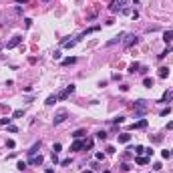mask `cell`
Here are the masks:
<instances>
[{"label": "cell", "mask_w": 173, "mask_h": 173, "mask_svg": "<svg viewBox=\"0 0 173 173\" xmlns=\"http://www.w3.org/2000/svg\"><path fill=\"white\" fill-rule=\"evenodd\" d=\"M149 139L153 141V143H161V141H163V137H161V135H153V137L149 135Z\"/></svg>", "instance_id": "obj_24"}, {"label": "cell", "mask_w": 173, "mask_h": 173, "mask_svg": "<svg viewBox=\"0 0 173 173\" xmlns=\"http://www.w3.org/2000/svg\"><path fill=\"white\" fill-rule=\"evenodd\" d=\"M107 153H109V155H113V153H115V147H113V145H109V147H107Z\"/></svg>", "instance_id": "obj_35"}, {"label": "cell", "mask_w": 173, "mask_h": 173, "mask_svg": "<svg viewBox=\"0 0 173 173\" xmlns=\"http://www.w3.org/2000/svg\"><path fill=\"white\" fill-rule=\"evenodd\" d=\"M123 38H125V32H121V34H117L115 38H111V40L107 42V46H113V44H117V42H121Z\"/></svg>", "instance_id": "obj_9"}, {"label": "cell", "mask_w": 173, "mask_h": 173, "mask_svg": "<svg viewBox=\"0 0 173 173\" xmlns=\"http://www.w3.org/2000/svg\"><path fill=\"white\" fill-rule=\"evenodd\" d=\"M12 117H14V119H20V117H24V109H18V111H14V113H12Z\"/></svg>", "instance_id": "obj_22"}, {"label": "cell", "mask_w": 173, "mask_h": 173, "mask_svg": "<svg viewBox=\"0 0 173 173\" xmlns=\"http://www.w3.org/2000/svg\"><path fill=\"white\" fill-rule=\"evenodd\" d=\"M157 75H159V79H167V76H169V68H167V67H161Z\"/></svg>", "instance_id": "obj_12"}, {"label": "cell", "mask_w": 173, "mask_h": 173, "mask_svg": "<svg viewBox=\"0 0 173 173\" xmlns=\"http://www.w3.org/2000/svg\"><path fill=\"white\" fill-rule=\"evenodd\" d=\"M145 153H147L149 157H153V153H155V151H153V149H151V147H149V149H145Z\"/></svg>", "instance_id": "obj_39"}, {"label": "cell", "mask_w": 173, "mask_h": 173, "mask_svg": "<svg viewBox=\"0 0 173 173\" xmlns=\"http://www.w3.org/2000/svg\"><path fill=\"white\" fill-rule=\"evenodd\" d=\"M20 42H22V36H12V38L6 42V48H14V46H18Z\"/></svg>", "instance_id": "obj_6"}, {"label": "cell", "mask_w": 173, "mask_h": 173, "mask_svg": "<svg viewBox=\"0 0 173 173\" xmlns=\"http://www.w3.org/2000/svg\"><path fill=\"white\" fill-rule=\"evenodd\" d=\"M6 147H8V149H14V141H12V139H8V141H6Z\"/></svg>", "instance_id": "obj_32"}, {"label": "cell", "mask_w": 173, "mask_h": 173, "mask_svg": "<svg viewBox=\"0 0 173 173\" xmlns=\"http://www.w3.org/2000/svg\"><path fill=\"white\" fill-rule=\"evenodd\" d=\"M167 129H169V131H173V121H169V123H167Z\"/></svg>", "instance_id": "obj_41"}, {"label": "cell", "mask_w": 173, "mask_h": 173, "mask_svg": "<svg viewBox=\"0 0 173 173\" xmlns=\"http://www.w3.org/2000/svg\"><path fill=\"white\" fill-rule=\"evenodd\" d=\"M123 121H125V117H115L113 123H115V125H119V123H123Z\"/></svg>", "instance_id": "obj_31"}, {"label": "cell", "mask_w": 173, "mask_h": 173, "mask_svg": "<svg viewBox=\"0 0 173 173\" xmlns=\"http://www.w3.org/2000/svg\"><path fill=\"white\" fill-rule=\"evenodd\" d=\"M56 101H59V95H50V97L46 99V105H48V107H53Z\"/></svg>", "instance_id": "obj_17"}, {"label": "cell", "mask_w": 173, "mask_h": 173, "mask_svg": "<svg viewBox=\"0 0 173 173\" xmlns=\"http://www.w3.org/2000/svg\"><path fill=\"white\" fill-rule=\"evenodd\" d=\"M42 2H48V0H42Z\"/></svg>", "instance_id": "obj_44"}, {"label": "cell", "mask_w": 173, "mask_h": 173, "mask_svg": "<svg viewBox=\"0 0 173 173\" xmlns=\"http://www.w3.org/2000/svg\"><path fill=\"white\" fill-rule=\"evenodd\" d=\"M10 121H12V119H8V117H2V119H0V125H2V127H8V125H10Z\"/></svg>", "instance_id": "obj_25"}, {"label": "cell", "mask_w": 173, "mask_h": 173, "mask_svg": "<svg viewBox=\"0 0 173 173\" xmlns=\"http://www.w3.org/2000/svg\"><path fill=\"white\" fill-rule=\"evenodd\" d=\"M81 149H83V141H79V139H76L75 143L71 145V151H81Z\"/></svg>", "instance_id": "obj_14"}, {"label": "cell", "mask_w": 173, "mask_h": 173, "mask_svg": "<svg viewBox=\"0 0 173 173\" xmlns=\"http://www.w3.org/2000/svg\"><path fill=\"white\" fill-rule=\"evenodd\" d=\"M60 165H62V167H67V165H71V159H62V161H60Z\"/></svg>", "instance_id": "obj_33"}, {"label": "cell", "mask_w": 173, "mask_h": 173, "mask_svg": "<svg viewBox=\"0 0 173 173\" xmlns=\"http://www.w3.org/2000/svg\"><path fill=\"white\" fill-rule=\"evenodd\" d=\"M133 109H135V115H145L147 109H149V105H147V101H137L135 105H133Z\"/></svg>", "instance_id": "obj_4"}, {"label": "cell", "mask_w": 173, "mask_h": 173, "mask_svg": "<svg viewBox=\"0 0 173 173\" xmlns=\"http://www.w3.org/2000/svg\"><path fill=\"white\" fill-rule=\"evenodd\" d=\"M93 147V139H85L83 141V149H91Z\"/></svg>", "instance_id": "obj_23"}, {"label": "cell", "mask_w": 173, "mask_h": 173, "mask_svg": "<svg viewBox=\"0 0 173 173\" xmlns=\"http://www.w3.org/2000/svg\"><path fill=\"white\" fill-rule=\"evenodd\" d=\"M44 173H54V169H53V167H48V169H46Z\"/></svg>", "instance_id": "obj_42"}, {"label": "cell", "mask_w": 173, "mask_h": 173, "mask_svg": "<svg viewBox=\"0 0 173 173\" xmlns=\"http://www.w3.org/2000/svg\"><path fill=\"white\" fill-rule=\"evenodd\" d=\"M53 56H54L56 60H59V59H60V50H54V53H53Z\"/></svg>", "instance_id": "obj_40"}, {"label": "cell", "mask_w": 173, "mask_h": 173, "mask_svg": "<svg viewBox=\"0 0 173 173\" xmlns=\"http://www.w3.org/2000/svg\"><path fill=\"white\" fill-rule=\"evenodd\" d=\"M16 2H20V0H16Z\"/></svg>", "instance_id": "obj_46"}, {"label": "cell", "mask_w": 173, "mask_h": 173, "mask_svg": "<svg viewBox=\"0 0 173 173\" xmlns=\"http://www.w3.org/2000/svg\"><path fill=\"white\" fill-rule=\"evenodd\" d=\"M81 173H93V171H91V169H85V171H81Z\"/></svg>", "instance_id": "obj_43"}, {"label": "cell", "mask_w": 173, "mask_h": 173, "mask_svg": "<svg viewBox=\"0 0 173 173\" xmlns=\"http://www.w3.org/2000/svg\"><path fill=\"white\" fill-rule=\"evenodd\" d=\"M97 139H99V141H107V133H105V131H99Z\"/></svg>", "instance_id": "obj_26"}, {"label": "cell", "mask_w": 173, "mask_h": 173, "mask_svg": "<svg viewBox=\"0 0 173 173\" xmlns=\"http://www.w3.org/2000/svg\"><path fill=\"white\" fill-rule=\"evenodd\" d=\"M24 26H26V28H30V26H32V20H30V18H26V20H24Z\"/></svg>", "instance_id": "obj_36"}, {"label": "cell", "mask_w": 173, "mask_h": 173, "mask_svg": "<svg viewBox=\"0 0 173 173\" xmlns=\"http://www.w3.org/2000/svg\"><path fill=\"white\" fill-rule=\"evenodd\" d=\"M169 113H171V109L167 107V109H163V111H161V117H165V115H169Z\"/></svg>", "instance_id": "obj_34"}, {"label": "cell", "mask_w": 173, "mask_h": 173, "mask_svg": "<svg viewBox=\"0 0 173 173\" xmlns=\"http://www.w3.org/2000/svg\"><path fill=\"white\" fill-rule=\"evenodd\" d=\"M26 165H28L26 161H18V163H16V169H20V171H22V169H26Z\"/></svg>", "instance_id": "obj_27"}, {"label": "cell", "mask_w": 173, "mask_h": 173, "mask_svg": "<svg viewBox=\"0 0 173 173\" xmlns=\"http://www.w3.org/2000/svg\"><path fill=\"white\" fill-rule=\"evenodd\" d=\"M139 68H141V65H139V62H133V65H129V73H133V75H135Z\"/></svg>", "instance_id": "obj_18"}, {"label": "cell", "mask_w": 173, "mask_h": 173, "mask_svg": "<svg viewBox=\"0 0 173 173\" xmlns=\"http://www.w3.org/2000/svg\"><path fill=\"white\" fill-rule=\"evenodd\" d=\"M95 157H97V161H103V159H105V155H103V153H97Z\"/></svg>", "instance_id": "obj_38"}, {"label": "cell", "mask_w": 173, "mask_h": 173, "mask_svg": "<svg viewBox=\"0 0 173 173\" xmlns=\"http://www.w3.org/2000/svg\"><path fill=\"white\" fill-rule=\"evenodd\" d=\"M60 149H62V147H60V143H54V145H53V153H59Z\"/></svg>", "instance_id": "obj_30"}, {"label": "cell", "mask_w": 173, "mask_h": 173, "mask_svg": "<svg viewBox=\"0 0 173 173\" xmlns=\"http://www.w3.org/2000/svg\"><path fill=\"white\" fill-rule=\"evenodd\" d=\"M125 6H127V0H113V2H111V6H109V10L115 14V12H123Z\"/></svg>", "instance_id": "obj_1"}, {"label": "cell", "mask_w": 173, "mask_h": 173, "mask_svg": "<svg viewBox=\"0 0 173 173\" xmlns=\"http://www.w3.org/2000/svg\"><path fill=\"white\" fill-rule=\"evenodd\" d=\"M76 62V56H68V59L62 60V65H75Z\"/></svg>", "instance_id": "obj_21"}, {"label": "cell", "mask_w": 173, "mask_h": 173, "mask_svg": "<svg viewBox=\"0 0 173 173\" xmlns=\"http://www.w3.org/2000/svg\"><path fill=\"white\" fill-rule=\"evenodd\" d=\"M171 101H173V89L171 91H165L163 97H161V103H171Z\"/></svg>", "instance_id": "obj_7"}, {"label": "cell", "mask_w": 173, "mask_h": 173, "mask_svg": "<svg viewBox=\"0 0 173 173\" xmlns=\"http://www.w3.org/2000/svg\"><path fill=\"white\" fill-rule=\"evenodd\" d=\"M137 165H147V163H149V157H141V155H137Z\"/></svg>", "instance_id": "obj_16"}, {"label": "cell", "mask_w": 173, "mask_h": 173, "mask_svg": "<svg viewBox=\"0 0 173 173\" xmlns=\"http://www.w3.org/2000/svg\"><path fill=\"white\" fill-rule=\"evenodd\" d=\"M42 161H44V159H42V155H34V157L28 159L30 165H42Z\"/></svg>", "instance_id": "obj_8"}, {"label": "cell", "mask_w": 173, "mask_h": 173, "mask_svg": "<svg viewBox=\"0 0 173 173\" xmlns=\"http://www.w3.org/2000/svg\"><path fill=\"white\" fill-rule=\"evenodd\" d=\"M145 127H147V119H141V121H137V123L131 125V129H145Z\"/></svg>", "instance_id": "obj_10"}, {"label": "cell", "mask_w": 173, "mask_h": 173, "mask_svg": "<svg viewBox=\"0 0 173 173\" xmlns=\"http://www.w3.org/2000/svg\"><path fill=\"white\" fill-rule=\"evenodd\" d=\"M75 89H76L75 85H68L65 91H60V93H59V101H65V99H68L73 93H75Z\"/></svg>", "instance_id": "obj_5"}, {"label": "cell", "mask_w": 173, "mask_h": 173, "mask_svg": "<svg viewBox=\"0 0 173 173\" xmlns=\"http://www.w3.org/2000/svg\"><path fill=\"white\" fill-rule=\"evenodd\" d=\"M67 119H68V111H67V109H60V111H56V113H54L53 123H54V125H60V123H65Z\"/></svg>", "instance_id": "obj_2"}, {"label": "cell", "mask_w": 173, "mask_h": 173, "mask_svg": "<svg viewBox=\"0 0 173 173\" xmlns=\"http://www.w3.org/2000/svg\"><path fill=\"white\" fill-rule=\"evenodd\" d=\"M139 42V36L137 34H125V38H123V46L125 48H131L133 44H137Z\"/></svg>", "instance_id": "obj_3"}, {"label": "cell", "mask_w": 173, "mask_h": 173, "mask_svg": "<svg viewBox=\"0 0 173 173\" xmlns=\"http://www.w3.org/2000/svg\"><path fill=\"white\" fill-rule=\"evenodd\" d=\"M163 40H165V44H169L173 40V32L171 30H167V32H163Z\"/></svg>", "instance_id": "obj_15"}, {"label": "cell", "mask_w": 173, "mask_h": 173, "mask_svg": "<svg viewBox=\"0 0 173 173\" xmlns=\"http://www.w3.org/2000/svg\"><path fill=\"white\" fill-rule=\"evenodd\" d=\"M145 153V149L141 147V145H135V155H143Z\"/></svg>", "instance_id": "obj_28"}, {"label": "cell", "mask_w": 173, "mask_h": 173, "mask_svg": "<svg viewBox=\"0 0 173 173\" xmlns=\"http://www.w3.org/2000/svg\"><path fill=\"white\" fill-rule=\"evenodd\" d=\"M83 135H87V131H85V129H79V131H75V133H73V137H75V139H81Z\"/></svg>", "instance_id": "obj_20"}, {"label": "cell", "mask_w": 173, "mask_h": 173, "mask_svg": "<svg viewBox=\"0 0 173 173\" xmlns=\"http://www.w3.org/2000/svg\"><path fill=\"white\" fill-rule=\"evenodd\" d=\"M143 85H145V87H149V89H151V87L155 85V81H153L151 76H145V79H143Z\"/></svg>", "instance_id": "obj_19"}, {"label": "cell", "mask_w": 173, "mask_h": 173, "mask_svg": "<svg viewBox=\"0 0 173 173\" xmlns=\"http://www.w3.org/2000/svg\"><path fill=\"white\" fill-rule=\"evenodd\" d=\"M161 157H163V159H169V157H171V151H169V149L161 151Z\"/></svg>", "instance_id": "obj_29"}, {"label": "cell", "mask_w": 173, "mask_h": 173, "mask_svg": "<svg viewBox=\"0 0 173 173\" xmlns=\"http://www.w3.org/2000/svg\"><path fill=\"white\" fill-rule=\"evenodd\" d=\"M0 50H2V44H0Z\"/></svg>", "instance_id": "obj_45"}, {"label": "cell", "mask_w": 173, "mask_h": 173, "mask_svg": "<svg viewBox=\"0 0 173 173\" xmlns=\"http://www.w3.org/2000/svg\"><path fill=\"white\" fill-rule=\"evenodd\" d=\"M8 131H10V133H16V131H18V129H16L14 125H8Z\"/></svg>", "instance_id": "obj_37"}, {"label": "cell", "mask_w": 173, "mask_h": 173, "mask_svg": "<svg viewBox=\"0 0 173 173\" xmlns=\"http://www.w3.org/2000/svg\"><path fill=\"white\" fill-rule=\"evenodd\" d=\"M171 155H173V153H171Z\"/></svg>", "instance_id": "obj_47"}, {"label": "cell", "mask_w": 173, "mask_h": 173, "mask_svg": "<svg viewBox=\"0 0 173 173\" xmlns=\"http://www.w3.org/2000/svg\"><path fill=\"white\" fill-rule=\"evenodd\" d=\"M119 137V143H129L131 141V135L129 133H121V135H117Z\"/></svg>", "instance_id": "obj_13"}, {"label": "cell", "mask_w": 173, "mask_h": 173, "mask_svg": "<svg viewBox=\"0 0 173 173\" xmlns=\"http://www.w3.org/2000/svg\"><path fill=\"white\" fill-rule=\"evenodd\" d=\"M38 149H40V141H38V143H34L32 147H30V151H28V157H34Z\"/></svg>", "instance_id": "obj_11"}]
</instances>
